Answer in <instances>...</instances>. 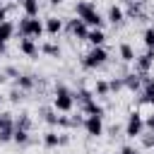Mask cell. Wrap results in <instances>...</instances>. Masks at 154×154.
Masks as SVG:
<instances>
[{"instance_id":"cell-1","label":"cell","mask_w":154,"mask_h":154,"mask_svg":"<svg viewBox=\"0 0 154 154\" xmlns=\"http://www.w3.org/2000/svg\"><path fill=\"white\" fill-rule=\"evenodd\" d=\"M53 91H55V96H53V108H55L58 113H72V108H75V96H72V91H70L63 82H55Z\"/></svg>"},{"instance_id":"cell-2","label":"cell","mask_w":154,"mask_h":154,"mask_svg":"<svg viewBox=\"0 0 154 154\" xmlns=\"http://www.w3.org/2000/svg\"><path fill=\"white\" fill-rule=\"evenodd\" d=\"M75 14H77L79 19H84L91 29H101V24H103V17L99 14V10H96L91 2H87V0H79V2L75 5Z\"/></svg>"},{"instance_id":"cell-3","label":"cell","mask_w":154,"mask_h":154,"mask_svg":"<svg viewBox=\"0 0 154 154\" xmlns=\"http://www.w3.org/2000/svg\"><path fill=\"white\" fill-rule=\"evenodd\" d=\"M43 31H46V24L38 17H26L24 14V19H19V24H17V34L22 38H38Z\"/></svg>"},{"instance_id":"cell-4","label":"cell","mask_w":154,"mask_h":154,"mask_svg":"<svg viewBox=\"0 0 154 154\" xmlns=\"http://www.w3.org/2000/svg\"><path fill=\"white\" fill-rule=\"evenodd\" d=\"M106 60H108V51H106L103 46H91V51L82 55V67H84V70H96V67H101Z\"/></svg>"},{"instance_id":"cell-5","label":"cell","mask_w":154,"mask_h":154,"mask_svg":"<svg viewBox=\"0 0 154 154\" xmlns=\"http://www.w3.org/2000/svg\"><path fill=\"white\" fill-rule=\"evenodd\" d=\"M142 132H144V118L137 111H132L128 116V123H125V135L128 137H140Z\"/></svg>"},{"instance_id":"cell-6","label":"cell","mask_w":154,"mask_h":154,"mask_svg":"<svg viewBox=\"0 0 154 154\" xmlns=\"http://www.w3.org/2000/svg\"><path fill=\"white\" fill-rule=\"evenodd\" d=\"M89 29H91V26H89L84 19H79V17H75V19H70V22H67V31H70L77 41H87Z\"/></svg>"},{"instance_id":"cell-7","label":"cell","mask_w":154,"mask_h":154,"mask_svg":"<svg viewBox=\"0 0 154 154\" xmlns=\"http://www.w3.org/2000/svg\"><path fill=\"white\" fill-rule=\"evenodd\" d=\"M82 128H84V132L89 137H101L103 135V118L101 116H87Z\"/></svg>"},{"instance_id":"cell-8","label":"cell","mask_w":154,"mask_h":154,"mask_svg":"<svg viewBox=\"0 0 154 154\" xmlns=\"http://www.w3.org/2000/svg\"><path fill=\"white\" fill-rule=\"evenodd\" d=\"M152 65H154V48H147L142 55L135 58V72L137 75H149Z\"/></svg>"},{"instance_id":"cell-9","label":"cell","mask_w":154,"mask_h":154,"mask_svg":"<svg viewBox=\"0 0 154 154\" xmlns=\"http://www.w3.org/2000/svg\"><path fill=\"white\" fill-rule=\"evenodd\" d=\"M123 87H125L128 91H132V94H140V91H142V75L128 72V75L123 77Z\"/></svg>"},{"instance_id":"cell-10","label":"cell","mask_w":154,"mask_h":154,"mask_svg":"<svg viewBox=\"0 0 154 154\" xmlns=\"http://www.w3.org/2000/svg\"><path fill=\"white\" fill-rule=\"evenodd\" d=\"M19 51H22L26 58H31V60H36L38 53H41V48H38V43H36L34 38H22V41H19Z\"/></svg>"},{"instance_id":"cell-11","label":"cell","mask_w":154,"mask_h":154,"mask_svg":"<svg viewBox=\"0 0 154 154\" xmlns=\"http://www.w3.org/2000/svg\"><path fill=\"white\" fill-rule=\"evenodd\" d=\"M125 14H128L130 19H135V22L144 19V10H142V2H140V0H132V2H128V10H125Z\"/></svg>"},{"instance_id":"cell-12","label":"cell","mask_w":154,"mask_h":154,"mask_svg":"<svg viewBox=\"0 0 154 154\" xmlns=\"http://www.w3.org/2000/svg\"><path fill=\"white\" fill-rule=\"evenodd\" d=\"M43 24H46V34L48 36H58L63 31V19H58V17H48Z\"/></svg>"},{"instance_id":"cell-13","label":"cell","mask_w":154,"mask_h":154,"mask_svg":"<svg viewBox=\"0 0 154 154\" xmlns=\"http://www.w3.org/2000/svg\"><path fill=\"white\" fill-rule=\"evenodd\" d=\"M14 87H19V89H24V91H31V89L36 87V77H34V75H19V77L14 79Z\"/></svg>"},{"instance_id":"cell-14","label":"cell","mask_w":154,"mask_h":154,"mask_svg":"<svg viewBox=\"0 0 154 154\" xmlns=\"http://www.w3.org/2000/svg\"><path fill=\"white\" fill-rule=\"evenodd\" d=\"M152 96H154V77L142 75V91H140V99H152Z\"/></svg>"},{"instance_id":"cell-15","label":"cell","mask_w":154,"mask_h":154,"mask_svg":"<svg viewBox=\"0 0 154 154\" xmlns=\"http://www.w3.org/2000/svg\"><path fill=\"white\" fill-rule=\"evenodd\" d=\"M82 111H84L87 116H101V118H103V106H101L96 99H91V101L82 103Z\"/></svg>"},{"instance_id":"cell-16","label":"cell","mask_w":154,"mask_h":154,"mask_svg":"<svg viewBox=\"0 0 154 154\" xmlns=\"http://www.w3.org/2000/svg\"><path fill=\"white\" fill-rule=\"evenodd\" d=\"M123 19H125V12H123V7H118V5H111V7H108V22H111L113 26H118Z\"/></svg>"},{"instance_id":"cell-17","label":"cell","mask_w":154,"mask_h":154,"mask_svg":"<svg viewBox=\"0 0 154 154\" xmlns=\"http://www.w3.org/2000/svg\"><path fill=\"white\" fill-rule=\"evenodd\" d=\"M43 147H48V149H55V147H60V132H55V130H48V132H43Z\"/></svg>"},{"instance_id":"cell-18","label":"cell","mask_w":154,"mask_h":154,"mask_svg":"<svg viewBox=\"0 0 154 154\" xmlns=\"http://www.w3.org/2000/svg\"><path fill=\"white\" fill-rule=\"evenodd\" d=\"M14 31H17V26H14L10 19H7V22H0V41L7 43V41L14 36Z\"/></svg>"},{"instance_id":"cell-19","label":"cell","mask_w":154,"mask_h":154,"mask_svg":"<svg viewBox=\"0 0 154 154\" xmlns=\"http://www.w3.org/2000/svg\"><path fill=\"white\" fill-rule=\"evenodd\" d=\"M87 41H89L91 46H103V43H106V34H103L101 29H89Z\"/></svg>"},{"instance_id":"cell-20","label":"cell","mask_w":154,"mask_h":154,"mask_svg":"<svg viewBox=\"0 0 154 154\" xmlns=\"http://www.w3.org/2000/svg\"><path fill=\"white\" fill-rule=\"evenodd\" d=\"M118 53H120V58H123V63H135V48L130 46V43H120V48H118Z\"/></svg>"},{"instance_id":"cell-21","label":"cell","mask_w":154,"mask_h":154,"mask_svg":"<svg viewBox=\"0 0 154 154\" xmlns=\"http://www.w3.org/2000/svg\"><path fill=\"white\" fill-rule=\"evenodd\" d=\"M12 142H17L19 147H26V144L31 142V137H29V130H22V128H14V135H12Z\"/></svg>"},{"instance_id":"cell-22","label":"cell","mask_w":154,"mask_h":154,"mask_svg":"<svg viewBox=\"0 0 154 154\" xmlns=\"http://www.w3.org/2000/svg\"><path fill=\"white\" fill-rule=\"evenodd\" d=\"M41 53L48 55V58H60V46L53 43V41H46V43L41 46Z\"/></svg>"},{"instance_id":"cell-23","label":"cell","mask_w":154,"mask_h":154,"mask_svg":"<svg viewBox=\"0 0 154 154\" xmlns=\"http://www.w3.org/2000/svg\"><path fill=\"white\" fill-rule=\"evenodd\" d=\"M41 116H43V120L48 123V125H53V128H58V120H60V116H58V111L53 108H41Z\"/></svg>"},{"instance_id":"cell-24","label":"cell","mask_w":154,"mask_h":154,"mask_svg":"<svg viewBox=\"0 0 154 154\" xmlns=\"http://www.w3.org/2000/svg\"><path fill=\"white\" fill-rule=\"evenodd\" d=\"M22 7L26 17H38V0H22Z\"/></svg>"},{"instance_id":"cell-25","label":"cell","mask_w":154,"mask_h":154,"mask_svg":"<svg viewBox=\"0 0 154 154\" xmlns=\"http://www.w3.org/2000/svg\"><path fill=\"white\" fill-rule=\"evenodd\" d=\"M72 96H75V103H79V106L94 99V94H91L89 89H77V91H72Z\"/></svg>"},{"instance_id":"cell-26","label":"cell","mask_w":154,"mask_h":154,"mask_svg":"<svg viewBox=\"0 0 154 154\" xmlns=\"http://www.w3.org/2000/svg\"><path fill=\"white\" fill-rule=\"evenodd\" d=\"M14 128L31 130V116H29V113H19V118H14Z\"/></svg>"},{"instance_id":"cell-27","label":"cell","mask_w":154,"mask_h":154,"mask_svg":"<svg viewBox=\"0 0 154 154\" xmlns=\"http://www.w3.org/2000/svg\"><path fill=\"white\" fill-rule=\"evenodd\" d=\"M140 144H142V149H154V132L152 130L142 132L140 135Z\"/></svg>"},{"instance_id":"cell-28","label":"cell","mask_w":154,"mask_h":154,"mask_svg":"<svg viewBox=\"0 0 154 154\" xmlns=\"http://www.w3.org/2000/svg\"><path fill=\"white\" fill-rule=\"evenodd\" d=\"M94 94H99V96H108V94H111L108 82H106V79H96V84H94Z\"/></svg>"},{"instance_id":"cell-29","label":"cell","mask_w":154,"mask_h":154,"mask_svg":"<svg viewBox=\"0 0 154 154\" xmlns=\"http://www.w3.org/2000/svg\"><path fill=\"white\" fill-rule=\"evenodd\" d=\"M14 125V118H12V113H7V111H0V128H12Z\"/></svg>"},{"instance_id":"cell-30","label":"cell","mask_w":154,"mask_h":154,"mask_svg":"<svg viewBox=\"0 0 154 154\" xmlns=\"http://www.w3.org/2000/svg\"><path fill=\"white\" fill-rule=\"evenodd\" d=\"M108 87H111V94H118L120 89H125V87H123V77H113V79H108Z\"/></svg>"},{"instance_id":"cell-31","label":"cell","mask_w":154,"mask_h":154,"mask_svg":"<svg viewBox=\"0 0 154 154\" xmlns=\"http://www.w3.org/2000/svg\"><path fill=\"white\" fill-rule=\"evenodd\" d=\"M22 99H24V89H19V87H12V89H10V101H12V103H19Z\"/></svg>"},{"instance_id":"cell-32","label":"cell","mask_w":154,"mask_h":154,"mask_svg":"<svg viewBox=\"0 0 154 154\" xmlns=\"http://www.w3.org/2000/svg\"><path fill=\"white\" fill-rule=\"evenodd\" d=\"M12 135H14V125H12V128H0V144L10 142V140H12Z\"/></svg>"},{"instance_id":"cell-33","label":"cell","mask_w":154,"mask_h":154,"mask_svg":"<svg viewBox=\"0 0 154 154\" xmlns=\"http://www.w3.org/2000/svg\"><path fill=\"white\" fill-rule=\"evenodd\" d=\"M142 38H144V46H147V48H154V26H149V29H144V34H142Z\"/></svg>"},{"instance_id":"cell-34","label":"cell","mask_w":154,"mask_h":154,"mask_svg":"<svg viewBox=\"0 0 154 154\" xmlns=\"http://www.w3.org/2000/svg\"><path fill=\"white\" fill-rule=\"evenodd\" d=\"M2 72H5V75H7V77H14V79H17V77H19V70H17V67H12V65H7V67H5V70H2Z\"/></svg>"},{"instance_id":"cell-35","label":"cell","mask_w":154,"mask_h":154,"mask_svg":"<svg viewBox=\"0 0 154 154\" xmlns=\"http://www.w3.org/2000/svg\"><path fill=\"white\" fill-rule=\"evenodd\" d=\"M144 128H147V130H152V132H154V113H152V116H147V118H144Z\"/></svg>"},{"instance_id":"cell-36","label":"cell","mask_w":154,"mask_h":154,"mask_svg":"<svg viewBox=\"0 0 154 154\" xmlns=\"http://www.w3.org/2000/svg\"><path fill=\"white\" fill-rule=\"evenodd\" d=\"M7 12H10V7L0 5V22H7Z\"/></svg>"},{"instance_id":"cell-37","label":"cell","mask_w":154,"mask_h":154,"mask_svg":"<svg viewBox=\"0 0 154 154\" xmlns=\"http://www.w3.org/2000/svg\"><path fill=\"white\" fill-rule=\"evenodd\" d=\"M120 154H140V152H137L135 147H123V149H120Z\"/></svg>"},{"instance_id":"cell-38","label":"cell","mask_w":154,"mask_h":154,"mask_svg":"<svg viewBox=\"0 0 154 154\" xmlns=\"http://www.w3.org/2000/svg\"><path fill=\"white\" fill-rule=\"evenodd\" d=\"M5 53H7V43H5V41H0V55H5Z\"/></svg>"},{"instance_id":"cell-39","label":"cell","mask_w":154,"mask_h":154,"mask_svg":"<svg viewBox=\"0 0 154 154\" xmlns=\"http://www.w3.org/2000/svg\"><path fill=\"white\" fill-rule=\"evenodd\" d=\"M5 79H7V75H5V72H2V70H0V84H2V82H5Z\"/></svg>"},{"instance_id":"cell-40","label":"cell","mask_w":154,"mask_h":154,"mask_svg":"<svg viewBox=\"0 0 154 154\" xmlns=\"http://www.w3.org/2000/svg\"><path fill=\"white\" fill-rule=\"evenodd\" d=\"M60 2H63V0H51V5H60Z\"/></svg>"},{"instance_id":"cell-41","label":"cell","mask_w":154,"mask_h":154,"mask_svg":"<svg viewBox=\"0 0 154 154\" xmlns=\"http://www.w3.org/2000/svg\"><path fill=\"white\" fill-rule=\"evenodd\" d=\"M149 101H152V106H154V96H152V99H149Z\"/></svg>"},{"instance_id":"cell-42","label":"cell","mask_w":154,"mask_h":154,"mask_svg":"<svg viewBox=\"0 0 154 154\" xmlns=\"http://www.w3.org/2000/svg\"><path fill=\"white\" fill-rule=\"evenodd\" d=\"M0 103H2V96H0Z\"/></svg>"},{"instance_id":"cell-43","label":"cell","mask_w":154,"mask_h":154,"mask_svg":"<svg viewBox=\"0 0 154 154\" xmlns=\"http://www.w3.org/2000/svg\"><path fill=\"white\" fill-rule=\"evenodd\" d=\"M140 2H144V0H140Z\"/></svg>"},{"instance_id":"cell-44","label":"cell","mask_w":154,"mask_h":154,"mask_svg":"<svg viewBox=\"0 0 154 154\" xmlns=\"http://www.w3.org/2000/svg\"><path fill=\"white\" fill-rule=\"evenodd\" d=\"M152 22H154V17H152Z\"/></svg>"}]
</instances>
